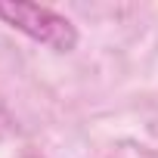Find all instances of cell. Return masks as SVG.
Segmentation results:
<instances>
[{
  "label": "cell",
  "instance_id": "1",
  "mask_svg": "<svg viewBox=\"0 0 158 158\" xmlns=\"http://www.w3.org/2000/svg\"><path fill=\"white\" fill-rule=\"evenodd\" d=\"M0 19H6L13 28H19L22 34H28L31 40L68 53L77 44V34L71 28L68 19H62L59 13L47 10V6H34V3H0Z\"/></svg>",
  "mask_w": 158,
  "mask_h": 158
}]
</instances>
